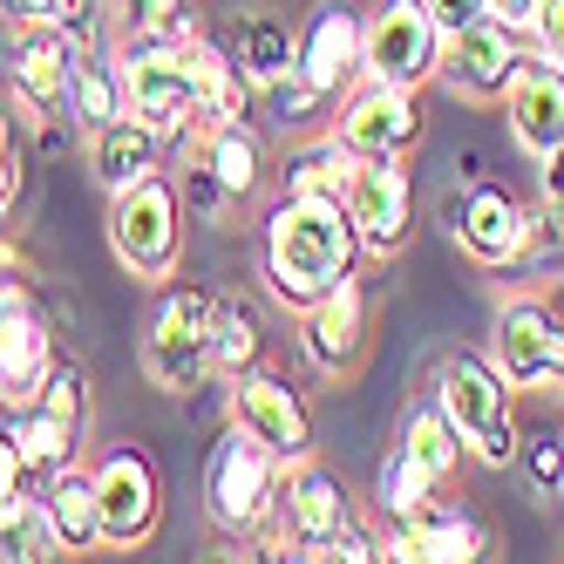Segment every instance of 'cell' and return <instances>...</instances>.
<instances>
[{"label":"cell","instance_id":"1","mask_svg":"<svg viewBox=\"0 0 564 564\" xmlns=\"http://www.w3.org/2000/svg\"><path fill=\"white\" fill-rule=\"evenodd\" d=\"M360 231L334 191H279L259 218V279L286 313H306L327 286L360 272Z\"/></svg>","mask_w":564,"mask_h":564},{"label":"cell","instance_id":"2","mask_svg":"<svg viewBox=\"0 0 564 564\" xmlns=\"http://www.w3.org/2000/svg\"><path fill=\"white\" fill-rule=\"evenodd\" d=\"M429 394L442 401V415L456 422L463 449L482 463V469H510L517 463V388L503 381V368L490 354H442L435 375H429Z\"/></svg>","mask_w":564,"mask_h":564},{"label":"cell","instance_id":"3","mask_svg":"<svg viewBox=\"0 0 564 564\" xmlns=\"http://www.w3.org/2000/svg\"><path fill=\"white\" fill-rule=\"evenodd\" d=\"M279 482H286V463H279L259 435H246L238 422H225V435L205 456V523L218 538H265L279 517Z\"/></svg>","mask_w":564,"mask_h":564},{"label":"cell","instance_id":"4","mask_svg":"<svg viewBox=\"0 0 564 564\" xmlns=\"http://www.w3.org/2000/svg\"><path fill=\"white\" fill-rule=\"evenodd\" d=\"M212 327H218V293L205 286H156V306L143 319L137 340V368L150 388L191 394L212 375Z\"/></svg>","mask_w":564,"mask_h":564},{"label":"cell","instance_id":"5","mask_svg":"<svg viewBox=\"0 0 564 564\" xmlns=\"http://www.w3.org/2000/svg\"><path fill=\"white\" fill-rule=\"evenodd\" d=\"M116 62H123V89H130V116L164 137L184 143L205 130V102H197V62L184 42H164V34H130L116 42Z\"/></svg>","mask_w":564,"mask_h":564},{"label":"cell","instance_id":"6","mask_svg":"<svg viewBox=\"0 0 564 564\" xmlns=\"http://www.w3.org/2000/svg\"><path fill=\"white\" fill-rule=\"evenodd\" d=\"M109 252L123 259L130 279H150V286H171L184 265V197L164 171L137 177L130 191L109 197Z\"/></svg>","mask_w":564,"mask_h":564},{"label":"cell","instance_id":"7","mask_svg":"<svg viewBox=\"0 0 564 564\" xmlns=\"http://www.w3.org/2000/svg\"><path fill=\"white\" fill-rule=\"evenodd\" d=\"M490 360L517 394H551L564 388V313L544 293H517L497 306L490 327Z\"/></svg>","mask_w":564,"mask_h":564},{"label":"cell","instance_id":"8","mask_svg":"<svg viewBox=\"0 0 564 564\" xmlns=\"http://www.w3.org/2000/svg\"><path fill=\"white\" fill-rule=\"evenodd\" d=\"M442 48L449 34L435 28L429 0H381L368 14V48H360V75L394 89H429L442 75Z\"/></svg>","mask_w":564,"mask_h":564},{"label":"cell","instance_id":"9","mask_svg":"<svg viewBox=\"0 0 564 564\" xmlns=\"http://www.w3.org/2000/svg\"><path fill=\"white\" fill-rule=\"evenodd\" d=\"M96 497H102V544L137 551L164 523V476H156L143 442H109L96 456Z\"/></svg>","mask_w":564,"mask_h":564},{"label":"cell","instance_id":"10","mask_svg":"<svg viewBox=\"0 0 564 564\" xmlns=\"http://www.w3.org/2000/svg\"><path fill=\"white\" fill-rule=\"evenodd\" d=\"M340 205L360 231V252L368 259H401L415 231V177H409V156H360L347 171Z\"/></svg>","mask_w":564,"mask_h":564},{"label":"cell","instance_id":"11","mask_svg":"<svg viewBox=\"0 0 564 564\" xmlns=\"http://www.w3.org/2000/svg\"><path fill=\"white\" fill-rule=\"evenodd\" d=\"M231 422L246 435H259L286 469L313 456V409H306V394L293 388V375L265 368V360L246 368V375H231Z\"/></svg>","mask_w":564,"mask_h":564},{"label":"cell","instance_id":"12","mask_svg":"<svg viewBox=\"0 0 564 564\" xmlns=\"http://www.w3.org/2000/svg\"><path fill=\"white\" fill-rule=\"evenodd\" d=\"M360 48H368V14L354 0H313L293 28V75L327 96H347L360 83Z\"/></svg>","mask_w":564,"mask_h":564},{"label":"cell","instance_id":"13","mask_svg":"<svg viewBox=\"0 0 564 564\" xmlns=\"http://www.w3.org/2000/svg\"><path fill=\"white\" fill-rule=\"evenodd\" d=\"M334 137L354 156H409L422 143V89H394L360 75L334 109Z\"/></svg>","mask_w":564,"mask_h":564},{"label":"cell","instance_id":"14","mask_svg":"<svg viewBox=\"0 0 564 564\" xmlns=\"http://www.w3.org/2000/svg\"><path fill=\"white\" fill-rule=\"evenodd\" d=\"M442 225L449 238L476 259V265H523V238H531V205H523L517 191L476 177L463 197L442 205Z\"/></svg>","mask_w":564,"mask_h":564},{"label":"cell","instance_id":"15","mask_svg":"<svg viewBox=\"0 0 564 564\" xmlns=\"http://www.w3.org/2000/svg\"><path fill=\"white\" fill-rule=\"evenodd\" d=\"M523 55H531V48H523V34L503 28L497 14H482V21H469L463 34H449L435 83L449 89V96H463V102H503L510 75L523 68Z\"/></svg>","mask_w":564,"mask_h":564},{"label":"cell","instance_id":"16","mask_svg":"<svg viewBox=\"0 0 564 564\" xmlns=\"http://www.w3.org/2000/svg\"><path fill=\"white\" fill-rule=\"evenodd\" d=\"M48 368H55V340H48V319L34 313V293L21 279H0V409L34 401Z\"/></svg>","mask_w":564,"mask_h":564},{"label":"cell","instance_id":"17","mask_svg":"<svg viewBox=\"0 0 564 564\" xmlns=\"http://www.w3.org/2000/svg\"><path fill=\"white\" fill-rule=\"evenodd\" d=\"M360 347H368V286H360V272H347L300 313V354L313 375H354Z\"/></svg>","mask_w":564,"mask_h":564},{"label":"cell","instance_id":"18","mask_svg":"<svg viewBox=\"0 0 564 564\" xmlns=\"http://www.w3.org/2000/svg\"><path fill=\"white\" fill-rule=\"evenodd\" d=\"M68 62H75V42L68 28H21L8 42V96L34 116V123H62L68 109Z\"/></svg>","mask_w":564,"mask_h":564},{"label":"cell","instance_id":"19","mask_svg":"<svg viewBox=\"0 0 564 564\" xmlns=\"http://www.w3.org/2000/svg\"><path fill=\"white\" fill-rule=\"evenodd\" d=\"M279 544H293V557H306L319 538H334L354 523V497H347V482L334 469H319L313 456L286 469V482H279Z\"/></svg>","mask_w":564,"mask_h":564},{"label":"cell","instance_id":"20","mask_svg":"<svg viewBox=\"0 0 564 564\" xmlns=\"http://www.w3.org/2000/svg\"><path fill=\"white\" fill-rule=\"evenodd\" d=\"M482 551H490V531L469 510H449L435 497L409 517H388V538H381V557L394 564H476Z\"/></svg>","mask_w":564,"mask_h":564},{"label":"cell","instance_id":"21","mask_svg":"<svg viewBox=\"0 0 564 564\" xmlns=\"http://www.w3.org/2000/svg\"><path fill=\"white\" fill-rule=\"evenodd\" d=\"M503 116H510V143L517 150H557L564 143V68H551L544 55H523V68L503 89Z\"/></svg>","mask_w":564,"mask_h":564},{"label":"cell","instance_id":"22","mask_svg":"<svg viewBox=\"0 0 564 564\" xmlns=\"http://www.w3.org/2000/svg\"><path fill=\"white\" fill-rule=\"evenodd\" d=\"M34 503H42V517H48V531H55V544H62V557H75V551H96L102 544V497H96V463H62V469H48L42 482H34Z\"/></svg>","mask_w":564,"mask_h":564},{"label":"cell","instance_id":"23","mask_svg":"<svg viewBox=\"0 0 564 564\" xmlns=\"http://www.w3.org/2000/svg\"><path fill=\"white\" fill-rule=\"evenodd\" d=\"M116 116H130V89H123V62H116L109 42H89V48H75L68 62V109H62V123L75 130H102L116 123Z\"/></svg>","mask_w":564,"mask_h":564},{"label":"cell","instance_id":"24","mask_svg":"<svg viewBox=\"0 0 564 564\" xmlns=\"http://www.w3.org/2000/svg\"><path fill=\"white\" fill-rule=\"evenodd\" d=\"M191 164L225 191V205H238V197H252L265 184V137L252 123H205Z\"/></svg>","mask_w":564,"mask_h":564},{"label":"cell","instance_id":"25","mask_svg":"<svg viewBox=\"0 0 564 564\" xmlns=\"http://www.w3.org/2000/svg\"><path fill=\"white\" fill-rule=\"evenodd\" d=\"M191 62H197V102H205V123H252L265 89L252 83V68L238 62V48L225 42H191Z\"/></svg>","mask_w":564,"mask_h":564},{"label":"cell","instance_id":"26","mask_svg":"<svg viewBox=\"0 0 564 564\" xmlns=\"http://www.w3.org/2000/svg\"><path fill=\"white\" fill-rule=\"evenodd\" d=\"M89 171H96V184L116 197V191H130L137 177L164 171V137H156L143 116H116V123L89 130Z\"/></svg>","mask_w":564,"mask_h":564},{"label":"cell","instance_id":"27","mask_svg":"<svg viewBox=\"0 0 564 564\" xmlns=\"http://www.w3.org/2000/svg\"><path fill=\"white\" fill-rule=\"evenodd\" d=\"M0 422H8V435H14V449H21V463H28L34 482H42L48 469H62V463L83 456V435H89V429H75L68 415H55L48 401H21V409H0Z\"/></svg>","mask_w":564,"mask_h":564},{"label":"cell","instance_id":"28","mask_svg":"<svg viewBox=\"0 0 564 564\" xmlns=\"http://www.w3.org/2000/svg\"><path fill=\"white\" fill-rule=\"evenodd\" d=\"M394 449H409V456H415V463H422L435 482H449V476L463 469V456H469V449H463V435H456V422L442 415V401H435V394H422L415 409L401 415V429H394Z\"/></svg>","mask_w":564,"mask_h":564},{"label":"cell","instance_id":"29","mask_svg":"<svg viewBox=\"0 0 564 564\" xmlns=\"http://www.w3.org/2000/svg\"><path fill=\"white\" fill-rule=\"evenodd\" d=\"M360 164V156L334 137V123L327 130H306L286 156H279V191H347V171Z\"/></svg>","mask_w":564,"mask_h":564},{"label":"cell","instance_id":"30","mask_svg":"<svg viewBox=\"0 0 564 564\" xmlns=\"http://www.w3.org/2000/svg\"><path fill=\"white\" fill-rule=\"evenodd\" d=\"M265 360V319L246 300H218V327H212V375H246Z\"/></svg>","mask_w":564,"mask_h":564},{"label":"cell","instance_id":"31","mask_svg":"<svg viewBox=\"0 0 564 564\" xmlns=\"http://www.w3.org/2000/svg\"><path fill=\"white\" fill-rule=\"evenodd\" d=\"M238 62L252 68L259 89L286 83V75H293V21H279V14H246V21H238Z\"/></svg>","mask_w":564,"mask_h":564},{"label":"cell","instance_id":"32","mask_svg":"<svg viewBox=\"0 0 564 564\" xmlns=\"http://www.w3.org/2000/svg\"><path fill=\"white\" fill-rule=\"evenodd\" d=\"M435 490H442V482H435L409 449H388L381 469H375V503H381V517H409V510H422Z\"/></svg>","mask_w":564,"mask_h":564},{"label":"cell","instance_id":"33","mask_svg":"<svg viewBox=\"0 0 564 564\" xmlns=\"http://www.w3.org/2000/svg\"><path fill=\"white\" fill-rule=\"evenodd\" d=\"M42 557H62L42 503H21V510L0 517V564H42Z\"/></svg>","mask_w":564,"mask_h":564},{"label":"cell","instance_id":"34","mask_svg":"<svg viewBox=\"0 0 564 564\" xmlns=\"http://www.w3.org/2000/svg\"><path fill=\"white\" fill-rule=\"evenodd\" d=\"M265 102L279 109V123H286L293 137H306V130H319V123H334V109H340V96H327V89L300 83V75L272 83V89H265Z\"/></svg>","mask_w":564,"mask_h":564},{"label":"cell","instance_id":"35","mask_svg":"<svg viewBox=\"0 0 564 564\" xmlns=\"http://www.w3.org/2000/svg\"><path fill=\"white\" fill-rule=\"evenodd\" d=\"M517 469L531 476V490L564 503V429H538V435H523L517 442Z\"/></svg>","mask_w":564,"mask_h":564},{"label":"cell","instance_id":"36","mask_svg":"<svg viewBox=\"0 0 564 564\" xmlns=\"http://www.w3.org/2000/svg\"><path fill=\"white\" fill-rule=\"evenodd\" d=\"M523 265H531V272H564V205H557V197L531 205V238H523Z\"/></svg>","mask_w":564,"mask_h":564},{"label":"cell","instance_id":"37","mask_svg":"<svg viewBox=\"0 0 564 564\" xmlns=\"http://www.w3.org/2000/svg\"><path fill=\"white\" fill-rule=\"evenodd\" d=\"M34 401H48L55 415H68L75 429H89V375L75 368V360H55V368H48V381H42V394H34Z\"/></svg>","mask_w":564,"mask_h":564},{"label":"cell","instance_id":"38","mask_svg":"<svg viewBox=\"0 0 564 564\" xmlns=\"http://www.w3.org/2000/svg\"><path fill=\"white\" fill-rule=\"evenodd\" d=\"M313 564H375L381 557V538H368L360 523H347V531H334V538H319L313 551H306Z\"/></svg>","mask_w":564,"mask_h":564},{"label":"cell","instance_id":"39","mask_svg":"<svg viewBox=\"0 0 564 564\" xmlns=\"http://www.w3.org/2000/svg\"><path fill=\"white\" fill-rule=\"evenodd\" d=\"M21 503H34V476H28V463H21V449H14L8 422H0V517L21 510Z\"/></svg>","mask_w":564,"mask_h":564},{"label":"cell","instance_id":"40","mask_svg":"<svg viewBox=\"0 0 564 564\" xmlns=\"http://www.w3.org/2000/svg\"><path fill=\"white\" fill-rule=\"evenodd\" d=\"M523 42H531V55H544L551 68H564V0H544Z\"/></svg>","mask_w":564,"mask_h":564},{"label":"cell","instance_id":"41","mask_svg":"<svg viewBox=\"0 0 564 564\" xmlns=\"http://www.w3.org/2000/svg\"><path fill=\"white\" fill-rule=\"evenodd\" d=\"M21 197V137H14V116H0V225H8Z\"/></svg>","mask_w":564,"mask_h":564},{"label":"cell","instance_id":"42","mask_svg":"<svg viewBox=\"0 0 564 564\" xmlns=\"http://www.w3.org/2000/svg\"><path fill=\"white\" fill-rule=\"evenodd\" d=\"M429 14H435V28H442V34H463L469 21H482L490 8H482V0H429Z\"/></svg>","mask_w":564,"mask_h":564},{"label":"cell","instance_id":"43","mask_svg":"<svg viewBox=\"0 0 564 564\" xmlns=\"http://www.w3.org/2000/svg\"><path fill=\"white\" fill-rule=\"evenodd\" d=\"M482 8H490L503 28H517V34H531V21H538V8L544 0H482Z\"/></svg>","mask_w":564,"mask_h":564},{"label":"cell","instance_id":"44","mask_svg":"<svg viewBox=\"0 0 564 564\" xmlns=\"http://www.w3.org/2000/svg\"><path fill=\"white\" fill-rule=\"evenodd\" d=\"M538 184H544V197H557V205H564V143L538 156Z\"/></svg>","mask_w":564,"mask_h":564}]
</instances>
